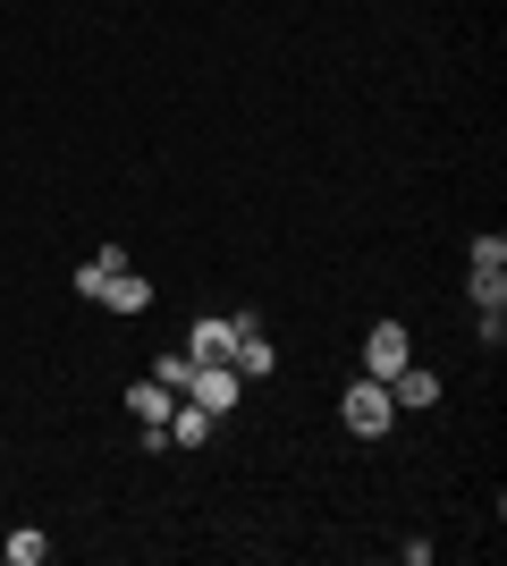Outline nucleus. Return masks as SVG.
<instances>
[{
  "label": "nucleus",
  "mask_w": 507,
  "mask_h": 566,
  "mask_svg": "<svg viewBox=\"0 0 507 566\" xmlns=\"http://www.w3.org/2000/svg\"><path fill=\"white\" fill-rule=\"evenodd\" d=\"M338 423L356 431V440H381V431L398 423V406H389V380L356 373V380H347V398H338Z\"/></svg>",
  "instance_id": "nucleus-1"
},
{
  "label": "nucleus",
  "mask_w": 507,
  "mask_h": 566,
  "mask_svg": "<svg viewBox=\"0 0 507 566\" xmlns=\"http://www.w3.org/2000/svg\"><path fill=\"white\" fill-rule=\"evenodd\" d=\"M414 364V331L406 322H372V338H363V373L389 380V373H406Z\"/></svg>",
  "instance_id": "nucleus-2"
},
{
  "label": "nucleus",
  "mask_w": 507,
  "mask_h": 566,
  "mask_svg": "<svg viewBox=\"0 0 507 566\" xmlns=\"http://www.w3.org/2000/svg\"><path fill=\"white\" fill-rule=\"evenodd\" d=\"M237 389H245V380H237V364H194V380H187V398L203 406L212 423L229 415V406H237Z\"/></svg>",
  "instance_id": "nucleus-3"
},
{
  "label": "nucleus",
  "mask_w": 507,
  "mask_h": 566,
  "mask_svg": "<svg viewBox=\"0 0 507 566\" xmlns=\"http://www.w3.org/2000/svg\"><path fill=\"white\" fill-rule=\"evenodd\" d=\"M389 406H398V415H423V406H440V373H423V364L389 373Z\"/></svg>",
  "instance_id": "nucleus-4"
},
{
  "label": "nucleus",
  "mask_w": 507,
  "mask_h": 566,
  "mask_svg": "<svg viewBox=\"0 0 507 566\" xmlns=\"http://www.w3.org/2000/svg\"><path fill=\"white\" fill-rule=\"evenodd\" d=\"M94 305H110V313H152V280H145V271H110V287H102Z\"/></svg>",
  "instance_id": "nucleus-5"
},
{
  "label": "nucleus",
  "mask_w": 507,
  "mask_h": 566,
  "mask_svg": "<svg viewBox=\"0 0 507 566\" xmlns=\"http://www.w3.org/2000/svg\"><path fill=\"white\" fill-rule=\"evenodd\" d=\"M229 347H237V331H229L220 313H203V322L187 331V355H194V364H229Z\"/></svg>",
  "instance_id": "nucleus-6"
},
{
  "label": "nucleus",
  "mask_w": 507,
  "mask_h": 566,
  "mask_svg": "<svg viewBox=\"0 0 507 566\" xmlns=\"http://www.w3.org/2000/svg\"><path fill=\"white\" fill-rule=\"evenodd\" d=\"M169 406H178V389H161V380H136V389H127V415H136V423H145V431H161L169 423Z\"/></svg>",
  "instance_id": "nucleus-7"
},
{
  "label": "nucleus",
  "mask_w": 507,
  "mask_h": 566,
  "mask_svg": "<svg viewBox=\"0 0 507 566\" xmlns=\"http://www.w3.org/2000/svg\"><path fill=\"white\" fill-rule=\"evenodd\" d=\"M169 449H203V440H212V415H203V406H194V398H178V406H169Z\"/></svg>",
  "instance_id": "nucleus-8"
},
{
  "label": "nucleus",
  "mask_w": 507,
  "mask_h": 566,
  "mask_svg": "<svg viewBox=\"0 0 507 566\" xmlns=\"http://www.w3.org/2000/svg\"><path fill=\"white\" fill-rule=\"evenodd\" d=\"M110 271H127V245H102V254L76 271V296H102V287H110Z\"/></svg>",
  "instance_id": "nucleus-9"
},
{
  "label": "nucleus",
  "mask_w": 507,
  "mask_h": 566,
  "mask_svg": "<svg viewBox=\"0 0 507 566\" xmlns=\"http://www.w3.org/2000/svg\"><path fill=\"white\" fill-rule=\"evenodd\" d=\"M0 558H9V566H43V558H51V533H34V524H18V533L0 542Z\"/></svg>",
  "instance_id": "nucleus-10"
},
{
  "label": "nucleus",
  "mask_w": 507,
  "mask_h": 566,
  "mask_svg": "<svg viewBox=\"0 0 507 566\" xmlns=\"http://www.w3.org/2000/svg\"><path fill=\"white\" fill-rule=\"evenodd\" d=\"M152 380H161V389H178V398H187V380H194V355H187V347H169L161 364H152Z\"/></svg>",
  "instance_id": "nucleus-11"
},
{
  "label": "nucleus",
  "mask_w": 507,
  "mask_h": 566,
  "mask_svg": "<svg viewBox=\"0 0 507 566\" xmlns=\"http://www.w3.org/2000/svg\"><path fill=\"white\" fill-rule=\"evenodd\" d=\"M474 271H507V237H499V229L474 237Z\"/></svg>",
  "instance_id": "nucleus-12"
},
{
  "label": "nucleus",
  "mask_w": 507,
  "mask_h": 566,
  "mask_svg": "<svg viewBox=\"0 0 507 566\" xmlns=\"http://www.w3.org/2000/svg\"><path fill=\"white\" fill-rule=\"evenodd\" d=\"M465 287H474V305H507V271H474Z\"/></svg>",
  "instance_id": "nucleus-13"
}]
</instances>
